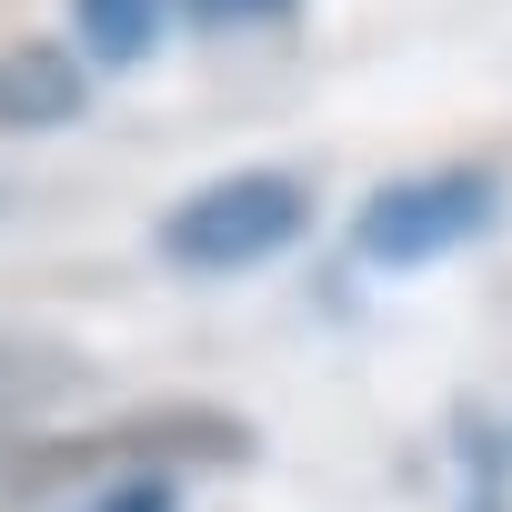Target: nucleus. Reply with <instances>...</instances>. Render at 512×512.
<instances>
[{
	"label": "nucleus",
	"instance_id": "1",
	"mask_svg": "<svg viewBox=\"0 0 512 512\" xmlns=\"http://www.w3.org/2000/svg\"><path fill=\"white\" fill-rule=\"evenodd\" d=\"M302 231H312V191L292 171H221L161 221V251L181 272H251L272 251H292Z\"/></svg>",
	"mask_w": 512,
	"mask_h": 512
},
{
	"label": "nucleus",
	"instance_id": "2",
	"mask_svg": "<svg viewBox=\"0 0 512 512\" xmlns=\"http://www.w3.org/2000/svg\"><path fill=\"white\" fill-rule=\"evenodd\" d=\"M492 211H502V181H492L482 161L412 171V181H382V191L362 201L352 251H362V262H382V272H422V262H442V251L482 241V231H492Z\"/></svg>",
	"mask_w": 512,
	"mask_h": 512
},
{
	"label": "nucleus",
	"instance_id": "3",
	"mask_svg": "<svg viewBox=\"0 0 512 512\" xmlns=\"http://www.w3.org/2000/svg\"><path fill=\"white\" fill-rule=\"evenodd\" d=\"M81 61L61 41H0V131H61L81 121Z\"/></svg>",
	"mask_w": 512,
	"mask_h": 512
},
{
	"label": "nucleus",
	"instance_id": "4",
	"mask_svg": "<svg viewBox=\"0 0 512 512\" xmlns=\"http://www.w3.org/2000/svg\"><path fill=\"white\" fill-rule=\"evenodd\" d=\"M71 392H81V362H71L61 342H41V332H0V432L61 412Z\"/></svg>",
	"mask_w": 512,
	"mask_h": 512
},
{
	"label": "nucleus",
	"instance_id": "5",
	"mask_svg": "<svg viewBox=\"0 0 512 512\" xmlns=\"http://www.w3.org/2000/svg\"><path fill=\"white\" fill-rule=\"evenodd\" d=\"M161 11H171V0H71V21H81L91 61H111V71L151 61V41H161Z\"/></svg>",
	"mask_w": 512,
	"mask_h": 512
},
{
	"label": "nucleus",
	"instance_id": "6",
	"mask_svg": "<svg viewBox=\"0 0 512 512\" xmlns=\"http://www.w3.org/2000/svg\"><path fill=\"white\" fill-rule=\"evenodd\" d=\"M81 512H171V482H161V472H111Z\"/></svg>",
	"mask_w": 512,
	"mask_h": 512
},
{
	"label": "nucleus",
	"instance_id": "7",
	"mask_svg": "<svg viewBox=\"0 0 512 512\" xmlns=\"http://www.w3.org/2000/svg\"><path fill=\"white\" fill-rule=\"evenodd\" d=\"M191 11H201V21H272L282 0H191Z\"/></svg>",
	"mask_w": 512,
	"mask_h": 512
}]
</instances>
